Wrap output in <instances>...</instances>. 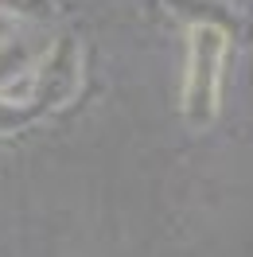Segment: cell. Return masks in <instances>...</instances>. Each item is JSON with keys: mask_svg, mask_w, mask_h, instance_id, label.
<instances>
[{"mask_svg": "<svg viewBox=\"0 0 253 257\" xmlns=\"http://www.w3.org/2000/svg\"><path fill=\"white\" fill-rule=\"evenodd\" d=\"M164 4H168L179 20H187V24H222L218 16H226V20L234 16L226 0H164ZM222 28H226V24H222ZM226 32H230V28H226Z\"/></svg>", "mask_w": 253, "mask_h": 257, "instance_id": "cell-4", "label": "cell"}, {"mask_svg": "<svg viewBox=\"0 0 253 257\" xmlns=\"http://www.w3.org/2000/svg\"><path fill=\"white\" fill-rule=\"evenodd\" d=\"M39 51L43 47H39L35 39H28V35H16V32L4 35V39H0V90L24 78V74L35 66Z\"/></svg>", "mask_w": 253, "mask_h": 257, "instance_id": "cell-3", "label": "cell"}, {"mask_svg": "<svg viewBox=\"0 0 253 257\" xmlns=\"http://www.w3.org/2000/svg\"><path fill=\"white\" fill-rule=\"evenodd\" d=\"M0 12L8 20H28V24H39V20L55 16V0H0Z\"/></svg>", "mask_w": 253, "mask_h": 257, "instance_id": "cell-5", "label": "cell"}, {"mask_svg": "<svg viewBox=\"0 0 253 257\" xmlns=\"http://www.w3.org/2000/svg\"><path fill=\"white\" fill-rule=\"evenodd\" d=\"M226 51H230V32L222 24H191L187 78H183V117L191 128H210L218 117Z\"/></svg>", "mask_w": 253, "mask_h": 257, "instance_id": "cell-1", "label": "cell"}, {"mask_svg": "<svg viewBox=\"0 0 253 257\" xmlns=\"http://www.w3.org/2000/svg\"><path fill=\"white\" fill-rule=\"evenodd\" d=\"M12 32V24H8V16H4V12H0V39H4V35Z\"/></svg>", "mask_w": 253, "mask_h": 257, "instance_id": "cell-6", "label": "cell"}, {"mask_svg": "<svg viewBox=\"0 0 253 257\" xmlns=\"http://www.w3.org/2000/svg\"><path fill=\"white\" fill-rule=\"evenodd\" d=\"M78 78H82V55H78V43L70 35H59L51 47L39 51L32 74H28V101H32L35 113H51L59 109L63 101H70V94L78 90Z\"/></svg>", "mask_w": 253, "mask_h": 257, "instance_id": "cell-2", "label": "cell"}]
</instances>
